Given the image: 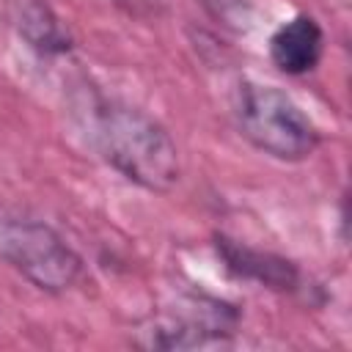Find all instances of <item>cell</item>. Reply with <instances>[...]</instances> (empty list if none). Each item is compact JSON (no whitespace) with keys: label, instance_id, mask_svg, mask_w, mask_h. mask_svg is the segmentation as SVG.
Masks as SVG:
<instances>
[{"label":"cell","instance_id":"8","mask_svg":"<svg viewBox=\"0 0 352 352\" xmlns=\"http://www.w3.org/2000/svg\"><path fill=\"white\" fill-rule=\"evenodd\" d=\"M118 8H124L126 14L132 16H143V19H151V16H160L168 11V0H113Z\"/></svg>","mask_w":352,"mask_h":352},{"label":"cell","instance_id":"5","mask_svg":"<svg viewBox=\"0 0 352 352\" xmlns=\"http://www.w3.org/2000/svg\"><path fill=\"white\" fill-rule=\"evenodd\" d=\"M214 248H217L220 258L226 261V270L234 272L236 278L261 283L275 292H297L300 289V270L294 267V261H289L283 256L248 248L223 234L214 236Z\"/></svg>","mask_w":352,"mask_h":352},{"label":"cell","instance_id":"2","mask_svg":"<svg viewBox=\"0 0 352 352\" xmlns=\"http://www.w3.org/2000/svg\"><path fill=\"white\" fill-rule=\"evenodd\" d=\"M239 132L267 157L280 162H300L319 146V129L305 110L280 88L245 80L236 88Z\"/></svg>","mask_w":352,"mask_h":352},{"label":"cell","instance_id":"7","mask_svg":"<svg viewBox=\"0 0 352 352\" xmlns=\"http://www.w3.org/2000/svg\"><path fill=\"white\" fill-rule=\"evenodd\" d=\"M16 33L41 58H58L72 50V36L60 16L44 0H25L16 8Z\"/></svg>","mask_w":352,"mask_h":352},{"label":"cell","instance_id":"4","mask_svg":"<svg viewBox=\"0 0 352 352\" xmlns=\"http://www.w3.org/2000/svg\"><path fill=\"white\" fill-rule=\"evenodd\" d=\"M0 256L36 289L60 294L69 292L80 275L82 261L66 239L36 220H11L0 228Z\"/></svg>","mask_w":352,"mask_h":352},{"label":"cell","instance_id":"6","mask_svg":"<svg viewBox=\"0 0 352 352\" xmlns=\"http://www.w3.org/2000/svg\"><path fill=\"white\" fill-rule=\"evenodd\" d=\"M324 52V30L311 14H297L278 25L270 36V60L292 77L308 74L319 66Z\"/></svg>","mask_w":352,"mask_h":352},{"label":"cell","instance_id":"3","mask_svg":"<svg viewBox=\"0 0 352 352\" xmlns=\"http://www.w3.org/2000/svg\"><path fill=\"white\" fill-rule=\"evenodd\" d=\"M236 324L239 311L231 302L206 294H182L138 324L135 344L143 349L223 346L236 333Z\"/></svg>","mask_w":352,"mask_h":352},{"label":"cell","instance_id":"1","mask_svg":"<svg viewBox=\"0 0 352 352\" xmlns=\"http://www.w3.org/2000/svg\"><path fill=\"white\" fill-rule=\"evenodd\" d=\"M80 118L102 160L132 184L148 192H168L179 182V148L168 129L148 113L94 96L82 102Z\"/></svg>","mask_w":352,"mask_h":352}]
</instances>
